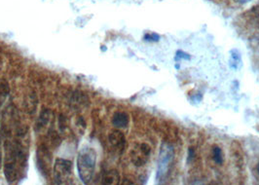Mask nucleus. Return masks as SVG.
<instances>
[{
	"instance_id": "nucleus-3",
	"label": "nucleus",
	"mask_w": 259,
	"mask_h": 185,
	"mask_svg": "<svg viewBox=\"0 0 259 185\" xmlns=\"http://www.w3.org/2000/svg\"><path fill=\"white\" fill-rule=\"evenodd\" d=\"M175 157V151L171 145L168 143H164L161 147L160 157L158 161V170H157V180L159 182H165L168 178L170 172L172 162Z\"/></svg>"
},
{
	"instance_id": "nucleus-19",
	"label": "nucleus",
	"mask_w": 259,
	"mask_h": 185,
	"mask_svg": "<svg viewBox=\"0 0 259 185\" xmlns=\"http://www.w3.org/2000/svg\"><path fill=\"white\" fill-rule=\"evenodd\" d=\"M257 172H258V173H259V163H258V165H257Z\"/></svg>"
},
{
	"instance_id": "nucleus-14",
	"label": "nucleus",
	"mask_w": 259,
	"mask_h": 185,
	"mask_svg": "<svg viewBox=\"0 0 259 185\" xmlns=\"http://www.w3.org/2000/svg\"><path fill=\"white\" fill-rule=\"evenodd\" d=\"M212 159L218 165H222L224 162V155L222 149L219 146H213L212 148Z\"/></svg>"
},
{
	"instance_id": "nucleus-18",
	"label": "nucleus",
	"mask_w": 259,
	"mask_h": 185,
	"mask_svg": "<svg viewBox=\"0 0 259 185\" xmlns=\"http://www.w3.org/2000/svg\"><path fill=\"white\" fill-rule=\"evenodd\" d=\"M235 1H237V2H239L241 4H245V3H247V2H249L251 0H235Z\"/></svg>"
},
{
	"instance_id": "nucleus-17",
	"label": "nucleus",
	"mask_w": 259,
	"mask_h": 185,
	"mask_svg": "<svg viewBox=\"0 0 259 185\" xmlns=\"http://www.w3.org/2000/svg\"><path fill=\"white\" fill-rule=\"evenodd\" d=\"M2 157H3V153H2V143H1V138H0V169H1V165H2Z\"/></svg>"
},
{
	"instance_id": "nucleus-16",
	"label": "nucleus",
	"mask_w": 259,
	"mask_h": 185,
	"mask_svg": "<svg viewBox=\"0 0 259 185\" xmlns=\"http://www.w3.org/2000/svg\"><path fill=\"white\" fill-rule=\"evenodd\" d=\"M176 60H190V56L188 54L183 52V51H178L177 56H176Z\"/></svg>"
},
{
	"instance_id": "nucleus-13",
	"label": "nucleus",
	"mask_w": 259,
	"mask_h": 185,
	"mask_svg": "<svg viewBox=\"0 0 259 185\" xmlns=\"http://www.w3.org/2000/svg\"><path fill=\"white\" fill-rule=\"evenodd\" d=\"M9 84L5 79H0V106L3 105L9 95Z\"/></svg>"
},
{
	"instance_id": "nucleus-9",
	"label": "nucleus",
	"mask_w": 259,
	"mask_h": 185,
	"mask_svg": "<svg viewBox=\"0 0 259 185\" xmlns=\"http://www.w3.org/2000/svg\"><path fill=\"white\" fill-rule=\"evenodd\" d=\"M231 148H232V154H233L235 163L238 166L243 167V165L245 164V158H244V154H243V151H242V147L239 145V143L234 142Z\"/></svg>"
},
{
	"instance_id": "nucleus-10",
	"label": "nucleus",
	"mask_w": 259,
	"mask_h": 185,
	"mask_svg": "<svg viewBox=\"0 0 259 185\" xmlns=\"http://www.w3.org/2000/svg\"><path fill=\"white\" fill-rule=\"evenodd\" d=\"M229 66L235 70H238L242 66V56L239 50L233 49L230 51L229 56Z\"/></svg>"
},
{
	"instance_id": "nucleus-4",
	"label": "nucleus",
	"mask_w": 259,
	"mask_h": 185,
	"mask_svg": "<svg viewBox=\"0 0 259 185\" xmlns=\"http://www.w3.org/2000/svg\"><path fill=\"white\" fill-rule=\"evenodd\" d=\"M54 177L59 184L69 183L72 177V163L65 159H56L54 164Z\"/></svg>"
},
{
	"instance_id": "nucleus-7",
	"label": "nucleus",
	"mask_w": 259,
	"mask_h": 185,
	"mask_svg": "<svg viewBox=\"0 0 259 185\" xmlns=\"http://www.w3.org/2000/svg\"><path fill=\"white\" fill-rule=\"evenodd\" d=\"M37 160H38V165L41 172L43 173H49L51 165H52V159H51V154L47 150V148L40 147L37 151Z\"/></svg>"
},
{
	"instance_id": "nucleus-1",
	"label": "nucleus",
	"mask_w": 259,
	"mask_h": 185,
	"mask_svg": "<svg viewBox=\"0 0 259 185\" xmlns=\"http://www.w3.org/2000/svg\"><path fill=\"white\" fill-rule=\"evenodd\" d=\"M26 151L20 143L12 142L6 145L4 172L6 179L13 183L22 179L26 172Z\"/></svg>"
},
{
	"instance_id": "nucleus-12",
	"label": "nucleus",
	"mask_w": 259,
	"mask_h": 185,
	"mask_svg": "<svg viewBox=\"0 0 259 185\" xmlns=\"http://www.w3.org/2000/svg\"><path fill=\"white\" fill-rule=\"evenodd\" d=\"M51 122H52V113L50 111H44L41 114L38 123H37L39 131L45 130L46 128H48L49 125L51 124Z\"/></svg>"
},
{
	"instance_id": "nucleus-15",
	"label": "nucleus",
	"mask_w": 259,
	"mask_h": 185,
	"mask_svg": "<svg viewBox=\"0 0 259 185\" xmlns=\"http://www.w3.org/2000/svg\"><path fill=\"white\" fill-rule=\"evenodd\" d=\"M144 39L147 40V41H155L156 42V41H158V40L160 39V36H159L157 33L150 32V33L145 34Z\"/></svg>"
},
{
	"instance_id": "nucleus-6",
	"label": "nucleus",
	"mask_w": 259,
	"mask_h": 185,
	"mask_svg": "<svg viewBox=\"0 0 259 185\" xmlns=\"http://www.w3.org/2000/svg\"><path fill=\"white\" fill-rule=\"evenodd\" d=\"M109 144L115 152L122 154L126 148V137L124 133L119 130L112 131L109 134Z\"/></svg>"
},
{
	"instance_id": "nucleus-2",
	"label": "nucleus",
	"mask_w": 259,
	"mask_h": 185,
	"mask_svg": "<svg viewBox=\"0 0 259 185\" xmlns=\"http://www.w3.org/2000/svg\"><path fill=\"white\" fill-rule=\"evenodd\" d=\"M97 162L96 150L92 147H84L77 156L78 174L82 182L89 183L93 178Z\"/></svg>"
},
{
	"instance_id": "nucleus-5",
	"label": "nucleus",
	"mask_w": 259,
	"mask_h": 185,
	"mask_svg": "<svg viewBox=\"0 0 259 185\" xmlns=\"http://www.w3.org/2000/svg\"><path fill=\"white\" fill-rule=\"evenodd\" d=\"M150 154H151L150 146L145 143H142V144H137L133 147L130 153V157H131L132 163L136 167H142L147 163L148 159L150 157Z\"/></svg>"
},
{
	"instance_id": "nucleus-11",
	"label": "nucleus",
	"mask_w": 259,
	"mask_h": 185,
	"mask_svg": "<svg viewBox=\"0 0 259 185\" xmlns=\"http://www.w3.org/2000/svg\"><path fill=\"white\" fill-rule=\"evenodd\" d=\"M120 183L119 172L115 170H110L104 173L103 184L115 185Z\"/></svg>"
},
{
	"instance_id": "nucleus-8",
	"label": "nucleus",
	"mask_w": 259,
	"mask_h": 185,
	"mask_svg": "<svg viewBox=\"0 0 259 185\" xmlns=\"http://www.w3.org/2000/svg\"><path fill=\"white\" fill-rule=\"evenodd\" d=\"M129 115L124 111H117L112 117V124L118 129L126 128L129 125Z\"/></svg>"
}]
</instances>
